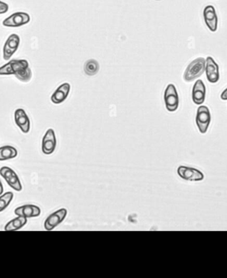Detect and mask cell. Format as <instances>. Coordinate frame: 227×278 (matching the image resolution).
Listing matches in <instances>:
<instances>
[{
    "label": "cell",
    "instance_id": "2",
    "mask_svg": "<svg viewBox=\"0 0 227 278\" xmlns=\"http://www.w3.org/2000/svg\"><path fill=\"white\" fill-rule=\"evenodd\" d=\"M206 59L203 57L197 58L187 66L183 75L186 82H193L199 78L205 72Z\"/></svg>",
    "mask_w": 227,
    "mask_h": 278
},
{
    "label": "cell",
    "instance_id": "22",
    "mask_svg": "<svg viewBox=\"0 0 227 278\" xmlns=\"http://www.w3.org/2000/svg\"><path fill=\"white\" fill-rule=\"evenodd\" d=\"M220 98L222 100H227V88L220 94Z\"/></svg>",
    "mask_w": 227,
    "mask_h": 278
},
{
    "label": "cell",
    "instance_id": "23",
    "mask_svg": "<svg viewBox=\"0 0 227 278\" xmlns=\"http://www.w3.org/2000/svg\"><path fill=\"white\" fill-rule=\"evenodd\" d=\"M3 192H4L3 185H2L1 180H0V195H1L2 193H3Z\"/></svg>",
    "mask_w": 227,
    "mask_h": 278
},
{
    "label": "cell",
    "instance_id": "15",
    "mask_svg": "<svg viewBox=\"0 0 227 278\" xmlns=\"http://www.w3.org/2000/svg\"><path fill=\"white\" fill-rule=\"evenodd\" d=\"M70 89H71V87L69 83L62 84L52 95L51 97L52 102L55 104H59L65 101L69 95Z\"/></svg>",
    "mask_w": 227,
    "mask_h": 278
},
{
    "label": "cell",
    "instance_id": "16",
    "mask_svg": "<svg viewBox=\"0 0 227 278\" xmlns=\"http://www.w3.org/2000/svg\"><path fill=\"white\" fill-rule=\"evenodd\" d=\"M41 208L39 206L33 204H27L20 206L15 210V214L18 216L26 217V218H33L39 217L41 215Z\"/></svg>",
    "mask_w": 227,
    "mask_h": 278
},
{
    "label": "cell",
    "instance_id": "9",
    "mask_svg": "<svg viewBox=\"0 0 227 278\" xmlns=\"http://www.w3.org/2000/svg\"><path fill=\"white\" fill-rule=\"evenodd\" d=\"M20 44V37L18 35L12 34L8 37L4 44L3 49V58L8 60L12 58L18 50Z\"/></svg>",
    "mask_w": 227,
    "mask_h": 278
},
{
    "label": "cell",
    "instance_id": "1",
    "mask_svg": "<svg viewBox=\"0 0 227 278\" xmlns=\"http://www.w3.org/2000/svg\"><path fill=\"white\" fill-rule=\"evenodd\" d=\"M12 75L22 82H29L32 77V72L28 60H12L0 67V75Z\"/></svg>",
    "mask_w": 227,
    "mask_h": 278
},
{
    "label": "cell",
    "instance_id": "17",
    "mask_svg": "<svg viewBox=\"0 0 227 278\" xmlns=\"http://www.w3.org/2000/svg\"><path fill=\"white\" fill-rule=\"evenodd\" d=\"M28 220L26 217L18 216L17 218L13 219L6 225V231H16L22 229L26 225Z\"/></svg>",
    "mask_w": 227,
    "mask_h": 278
},
{
    "label": "cell",
    "instance_id": "18",
    "mask_svg": "<svg viewBox=\"0 0 227 278\" xmlns=\"http://www.w3.org/2000/svg\"><path fill=\"white\" fill-rule=\"evenodd\" d=\"M18 151L15 148L5 146L0 148V161L11 160L18 156Z\"/></svg>",
    "mask_w": 227,
    "mask_h": 278
},
{
    "label": "cell",
    "instance_id": "5",
    "mask_svg": "<svg viewBox=\"0 0 227 278\" xmlns=\"http://www.w3.org/2000/svg\"><path fill=\"white\" fill-rule=\"evenodd\" d=\"M177 173L183 180L188 181H201L205 178L203 173L193 167L181 166L178 167Z\"/></svg>",
    "mask_w": 227,
    "mask_h": 278
},
{
    "label": "cell",
    "instance_id": "11",
    "mask_svg": "<svg viewBox=\"0 0 227 278\" xmlns=\"http://www.w3.org/2000/svg\"><path fill=\"white\" fill-rule=\"evenodd\" d=\"M203 19L205 25L211 32H215L218 28V16L213 6H206L203 10Z\"/></svg>",
    "mask_w": 227,
    "mask_h": 278
},
{
    "label": "cell",
    "instance_id": "20",
    "mask_svg": "<svg viewBox=\"0 0 227 278\" xmlns=\"http://www.w3.org/2000/svg\"><path fill=\"white\" fill-rule=\"evenodd\" d=\"M14 198V193L12 192H8L4 195L0 196V212L5 210L9 206Z\"/></svg>",
    "mask_w": 227,
    "mask_h": 278
},
{
    "label": "cell",
    "instance_id": "12",
    "mask_svg": "<svg viewBox=\"0 0 227 278\" xmlns=\"http://www.w3.org/2000/svg\"><path fill=\"white\" fill-rule=\"evenodd\" d=\"M57 146V139L55 131L50 128L46 131L42 140V152L45 155H51L55 152Z\"/></svg>",
    "mask_w": 227,
    "mask_h": 278
},
{
    "label": "cell",
    "instance_id": "3",
    "mask_svg": "<svg viewBox=\"0 0 227 278\" xmlns=\"http://www.w3.org/2000/svg\"><path fill=\"white\" fill-rule=\"evenodd\" d=\"M195 122L199 132L205 134L207 132L208 129L211 122V115L207 106L200 105L197 108Z\"/></svg>",
    "mask_w": 227,
    "mask_h": 278
},
{
    "label": "cell",
    "instance_id": "10",
    "mask_svg": "<svg viewBox=\"0 0 227 278\" xmlns=\"http://www.w3.org/2000/svg\"><path fill=\"white\" fill-rule=\"evenodd\" d=\"M205 73L206 77L209 83L214 84L219 81V66L212 56H207L206 59Z\"/></svg>",
    "mask_w": 227,
    "mask_h": 278
},
{
    "label": "cell",
    "instance_id": "21",
    "mask_svg": "<svg viewBox=\"0 0 227 278\" xmlns=\"http://www.w3.org/2000/svg\"><path fill=\"white\" fill-rule=\"evenodd\" d=\"M9 10V6L5 2L0 1V14H6Z\"/></svg>",
    "mask_w": 227,
    "mask_h": 278
},
{
    "label": "cell",
    "instance_id": "6",
    "mask_svg": "<svg viewBox=\"0 0 227 278\" xmlns=\"http://www.w3.org/2000/svg\"><path fill=\"white\" fill-rule=\"evenodd\" d=\"M30 20V16L28 14L25 12H16L5 19L2 24L8 28H18L28 24Z\"/></svg>",
    "mask_w": 227,
    "mask_h": 278
},
{
    "label": "cell",
    "instance_id": "8",
    "mask_svg": "<svg viewBox=\"0 0 227 278\" xmlns=\"http://www.w3.org/2000/svg\"><path fill=\"white\" fill-rule=\"evenodd\" d=\"M66 215H67V210L64 208L59 209V210L52 213L45 221L44 227L45 230L50 231L55 229L58 225L63 222Z\"/></svg>",
    "mask_w": 227,
    "mask_h": 278
},
{
    "label": "cell",
    "instance_id": "7",
    "mask_svg": "<svg viewBox=\"0 0 227 278\" xmlns=\"http://www.w3.org/2000/svg\"><path fill=\"white\" fill-rule=\"evenodd\" d=\"M0 175L7 182L8 185L16 190V191H21L22 190V185L20 179L13 169L8 167H2L0 169Z\"/></svg>",
    "mask_w": 227,
    "mask_h": 278
},
{
    "label": "cell",
    "instance_id": "4",
    "mask_svg": "<svg viewBox=\"0 0 227 278\" xmlns=\"http://www.w3.org/2000/svg\"><path fill=\"white\" fill-rule=\"evenodd\" d=\"M164 102L166 109L169 112H176L180 104V98L176 86L174 84H169L164 92Z\"/></svg>",
    "mask_w": 227,
    "mask_h": 278
},
{
    "label": "cell",
    "instance_id": "19",
    "mask_svg": "<svg viewBox=\"0 0 227 278\" xmlns=\"http://www.w3.org/2000/svg\"><path fill=\"white\" fill-rule=\"evenodd\" d=\"M85 73L89 76L97 75L99 71V64L95 59H89L86 61L84 66Z\"/></svg>",
    "mask_w": 227,
    "mask_h": 278
},
{
    "label": "cell",
    "instance_id": "14",
    "mask_svg": "<svg viewBox=\"0 0 227 278\" xmlns=\"http://www.w3.org/2000/svg\"><path fill=\"white\" fill-rule=\"evenodd\" d=\"M206 87L202 80H197L193 85L192 89V100L197 105H201L206 98Z\"/></svg>",
    "mask_w": 227,
    "mask_h": 278
},
{
    "label": "cell",
    "instance_id": "13",
    "mask_svg": "<svg viewBox=\"0 0 227 278\" xmlns=\"http://www.w3.org/2000/svg\"><path fill=\"white\" fill-rule=\"evenodd\" d=\"M14 119L16 124L23 133H28L30 130L31 123L30 118L26 114V111L22 108H18L14 113Z\"/></svg>",
    "mask_w": 227,
    "mask_h": 278
}]
</instances>
